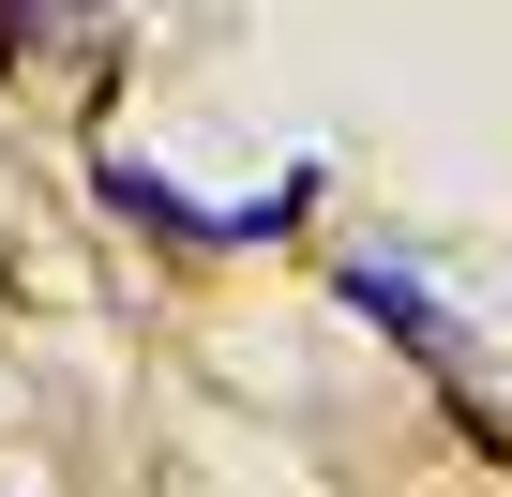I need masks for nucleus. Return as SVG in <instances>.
Segmentation results:
<instances>
[{
    "label": "nucleus",
    "mask_w": 512,
    "mask_h": 497,
    "mask_svg": "<svg viewBox=\"0 0 512 497\" xmlns=\"http://www.w3.org/2000/svg\"><path fill=\"white\" fill-rule=\"evenodd\" d=\"M332 302H347V317H377V332H392L407 362H437V377L467 362V317H452V302H437L407 257H347V272H332Z\"/></svg>",
    "instance_id": "1"
},
{
    "label": "nucleus",
    "mask_w": 512,
    "mask_h": 497,
    "mask_svg": "<svg viewBox=\"0 0 512 497\" xmlns=\"http://www.w3.org/2000/svg\"><path fill=\"white\" fill-rule=\"evenodd\" d=\"M61 16H91V0H0V61H31V46L61 31Z\"/></svg>",
    "instance_id": "3"
},
{
    "label": "nucleus",
    "mask_w": 512,
    "mask_h": 497,
    "mask_svg": "<svg viewBox=\"0 0 512 497\" xmlns=\"http://www.w3.org/2000/svg\"><path fill=\"white\" fill-rule=\"evenodd\" d=\"M91 196H106L121 226H151V241H181V257H196V241H226V211H196V196H166L151 166H91Z\"/></svg>",
    "instance_id": "2"
}]
</instances>
